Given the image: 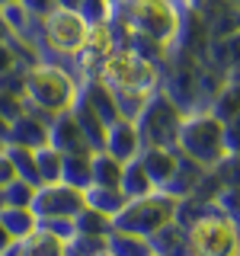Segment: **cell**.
<instances>
[{"label": "cell", "mask_w": 240, "mask_h": 256, "mask_svg": "<svg viewBox=\"0 0 240 256\" xmlns=\"http://www.w3.org/2000/svg\"><path fill=\"white\" fill-rule=\"evenodd\" d=\"M38 228H48L52 234H58V237H70L74 234V224H70V218H36Z\"/></svg>", "instance_id": "cell-39"}, {"label": "cell", "mask_w": 240, "mask_h": 256, "mask_svg": "<svg viewBox=\"0 0 240 256\" xmlns=\"http://www.w3.org/2000/svg\"><path fill=\"white\" fill-rule=\"evenodd\" d=\"M10 36V26H6V20H4V13H0V42Z\"/></svg>", "instance_id": "cell-43"}, {"label": "cell", "mask_w": 240, "mask_h": 256, "mask_svg": "<svg viewBox=\"0 0 240 256\" xmlns=\"http://www.w3.org/2000/svg\"><path fill=\"white\" fill-rule=\"evenodd\" d=\"M32 196H36V186H32V182H26V180H20V176H13V180L4 186L6 205H29Z\"/></svg>", "instance_id": "cell-36"}, {"label": "cell", "mask_w": 240, "mask_h": 256, "mask_svg": "<svg viewBox=\"0 0 240 256\" xmlns=\"http://www.w3.org/2000/svg\"><path fill=\"white\" fill-rule=\"evenodd\" d=\"M132 122H134L141 148H173L180 122H182V112L173 106V100L160 86H154Z\"/></svg>", "instance_id": "cell-1"}, {"label": "cell", "mask_w": 240, "mask_h": 256, "mask_svg": "<svg viewBox=\"0 0 240 256\" xmlns=\"http://www.w3.org/2000/svg\"><path fill=\"white\" fill-rule=\"evenodd\" d=\"M212 112L214 118L224 125V122H234L240 116V86H237V68L228 70V80H221V86L212 93Z\"/></svg>", "instance_id": "cell-21"}, {"label": "cell", "mask_w": 240, "mask_h": 256, "mask_svg": "<svg viewBox=\"0 0 240 256\" xmlns=\"http://www.w3.org/2000/svg\"><path fill=\"white\" fill-rule=\"evenodd\" d=\"M29 208L36 212V218H74V212L84 208V189L68 186V182L54 180L36 186Z\"/></svg>", "instance_id": "cell-10"}, {"label": "cell", "mask_w": 240, "mask_h": 256, "mask_svg": "<svg viewBox=\"0 0 240 256\" xmlns=\"http://www.w3.org/2000/svg\"><path fill=\"white\" fill-rule=\"evenodd\" d=\"M20 4L26 6V10H29L32 16H38V20H42V16H45V13L54 6V0H20Z\"/></svg>", "instance_id": "cell-40"}, {"label": "cell", "mask_w": 240, "mask_h": 256, "mask_svg": "<svg viewBox=\"0 0 240 256\" xmlns=\"http://www.w3.org/2000/svg\"><path fill=\"white\" fill-rule=\"evenodd\" d=\"M84 205H90V208H96V212H102V214L112 218V214L125 205V196L118 192V186H96V182H90V186L84 189Z\"/></svg>", "instance_id": "cell-26"}, {"label": "cell", "mask_w": 240, "mask_h": 256, "mask_svg": "<svg viewBox=\"0 0 240 256\" xmlns=\"http://www.w3.org/2000/svg\"><path fill=\"white\" fill-rule=\"evenodd\" d=\"M6 205V198H4V186H0V208H4Z\"/></svg>", "instance_id": "cell-45"}, {"label": "cell", "mask_w": 240, "mask_h": 256, "mask_svg": "<svg viewBox=\"0 0 240 256\" xmlns=\"http://www.w3.org/2000/svg\"><path fill=\"white\" fill-rule=\"evenodd\" d=\"M6 68H16V54H13V45L6 42H0V70H6Z\"/></svg>", "instance_id": "cell-41"}, {"label": "cell", "mask_w": 240, "mask_h": 256, "mask_svg": "<svg viewBox=\"0 0 240 256\" xmlns=\"http://www.w3.org/2000/svg\"><path fill=\"white\" fill-rule=\"evenodd\" d=\"M112 96H116V106L122 118H134L138 109L144 106V100H148V93H141V90H112Z\"/></svg>", "instance_id": "cell-35"}, {"label": "cell", "mask_w": 240, "mask_h": 256, "mask_svg": "<svg viewBox=\"0 0 240 256\" xmlns=\"http://www.w3.org/2000/svg\"><path fill=\"white\" fill-rule=\"evenodd\" d=\"M4 154L10 157L13 164V173L20 180L38 186V170H36V157H32V148H20V144H4Z\"/></svg>", "instance_id": "cell-31"}, {"label": "cell", "mask_w": 240, "mask_h": 256, "mask_svg": "<svg viewBox=\"0 0 240 256\" xmlns=\"http://www.w3.org/2000/svg\"><path fill=\"white\" fill-rule=\"evenodd\" d=\"M138 160L144 173H148V180L154 182V189H160L176 166V144L173 148H138Z\"/></svg>", "instance_id": "cell-22"}, {"label": "cell", "mask_w": 240, "mask_h": 256, "mask_svg": "<svg viewBox=\"0 0 240 256\" xmlns=\"http://www.w3.org/2000/svg\"><path fill=\"white\" fill-rule=\"evenodd\" d=\"M10 234H6V230H4V224H0V253H6V246H10Z\"/></svg>", "instance_id": "cell-42"}, {"label": "cell", "mask_w": 240, "mask_h": 256, "mask_svg": "<svg viewBox=\"0 0 240 256\" xmlns=\"http://www.w3.org/2000/svg\"><path fill=\"white\" fill-rule=\"evenodd\" d=\"M176 212V198L166 196L164 189H150L144 196L125 198V205L112 214V228L118 230H132L138 237H148L154 228H160L164 221H170Z\"/></svg>", "instance_id": "cell-5"}, {"label": "cell", "mask_w": 240, "mask_h": 256, "mask_svg": "<svg viewBox=\"0 0 240 256\" xmlns=\"http://www.w3.org/2000/svg\"><path fill=\"white\" fill-rule=\"evenodd\" d=\"M32 157H36V170H38V186L61 180V150H54L52 144L45 141V144H38V148H32Z\"/></svg>", "instance_id": "cell-29"}, {"label": "cell", "mask_w": 240, "mask_h": 256, "mask_svg": "<svg viewBox=\"0 0 240 256\" xmlns=\"http://www.w3.org/2000/svg\"><path fill=\"white\" fill-rule=\"evenodd\" d=\"M77 96L80 100L86 102V106H90L96 116L102 118V122H116L118 118V106H116V96H112V90L106 84H102L100 77H90V80H84V86H80L77 90Z\"/></svg>", "instance_id": "cell-20"}, {"label": "cell", "mask_w": 240, "mask_h": 256, "mask_svg": "<svg viewBox=\"0 0 240 256\" xmlns=\"http://www.w3.org/2000/svg\"><path fill=\"white\" fill-rule=\"evenodd\" d=\"M68 109H70V116H74V122L80 125V132H84L90 150H102V144H106V122H102L80 96H74V102H70Z\"/></svg>", "instance_id": "cell-23"}, {"label": "cell", "mask_w": 240, "mask_h": 256, "mask_svg": "<svg viewBox=\"0 0 240 256\" xmlns=\"http://www.w3.org/2000/svg\"><path fill=\"white\" fill-rule=\"evenodd\" d=\"M122 160L112 157L109 150H90V182L96 186H118Z\"/></svg>", "instance_id": "cell-25"}, {"label": "cell", "mask_w": 240, "mask_h": 256, "mask_svg": "<svg viewBox=\"0 0 240 256\" xmlns=\"http://www.w3.org/2000/svg\"><path fill=\"white\" fill-rule=\"evenodd\" d=\"M54 6H68V10H74L77 0H54Z\"/></svg>", "instance_id": "cell-44"}, {"label": "cell", "mask_w": 240, "mask_h": 256, "mask_svg": "<svg viewBox=\"0 0 240 256\" xmlns=\"http://www.w3.org/2000/svg\"><path fill=\"white\" fill-rule=\"evenodd\" d=\"M166 58H170V68L166 74L160 77L164 80V90L173 100V106L186 116V112H198V102L205 100L202 93V61L189 58V54L176 52V48L166 45Z\"/></svg>", "instance_id": "cell-6"}, {"label": "cell", "mask_w": 240, "mask_h": 256, "mask_svg": "<svg viewBox=\"0 0 240 256\" xmlns=\"http://www.w3.org/2000/svg\"><path fill=\"white\" fill-rule=\"evenodd\" d=\"M68 256H77V253H106V234H80L74 230L70 237H64V250Z\"/></svg>", "instance_id": "cell-33"}, {"label": "cell", "mask_w": 240, "mask_h": 256, "mask_svg": "<svg viewBox=\"0 0 240 256\" xmlns=\"http://www.w3.org/2000/svg\"><path fill=\"white\" fill-rule=\"evenodd\" d=\"M70 224H74V230H80V234H109V230H112V218H109V214L96 212V208H90V205H84L80 212H74Z\"/></svg>", "instance_id": "cell-32"}, {"label": "cell", "mask_w": 240, "mask_h": 256, "mask_svg": "<svg viewBox=\"0 0 240 256\" xmlns=\"http://www.w3.org/2000/svg\"><path fill=\"white\" fill-rule=\"evenodd\" d=\"M106 253H122V256H141V253H150L148 250V240L132 234V230H118L112 228L106 234Z\"/></svg>", "instance_id": "cell-30"}, {"label": "cell", "mask_w": 240, "mask_h": 256, "mask_svg": "<svg viewBox=\"0 0 240 256\" xmlns=\"http://www.w3.org/2000/svg\"><path fill=\"white\" fill-rule=\"evenodd\" d=\"M208 42H212V32H208V26L202 22V16L196 10H189V6H176V32L170 38V48L189 54V58H196V61H205Z\"/></svg>", "instance_id": "cell-11"}, {"label": "cell", "mask_w": 240, "mask_h": 256, "mask_svg": "<svg viewBox=\"0 0 240 256\" xmlns=\"http://www.w3.org/2000/svg\"><path fill=\"white\" fill-rule=\"evenodd\" d=\"M186 6L202 16V22L208 26L212 36H228V32H237V22H240L237 0H186Z\"/></svg>", "instance_id": "cell-13"}, {"label": "cell", "mask_w": 240, "mask_h": 256, "mask_svg": "<svg viewBox=\"0 0 240 256\" xmlns=\"http://www.w3.org/2000/svg\"><path fill=\"white\" fill-rule=\"evenodd\" d=\"M86 32V22L77 16V10H68V6H52L42 16V38L48 48L61 54H74L80 48V38Z\"/></svg>", "instance_id": "cell-9"}, {"label": "cell", "mask_w": 240, "mask_h": 256, "mask_svg": "<svg viewBox=\"0 0 240 256\" xmlns=\"http://www.w3.org/2000/svg\"><path fill=\"white\" fill-rule=\"evenodd\" d=\"M176 150L180 154L192 157L196 164L212 166L214 160L224 154L221 144V122L212 116V112H186L180 122V132H176Z\"/></svg>", "instance_id": "cell-4"}, {"label": "cell", "mask_w": 240, "mask_h": 256, "mask_svg": "<svg viewBox=\"0 0 240 256\" xmlns=\"http://www.w3.org/2000/svg\"><path fill=\"white\" fill-rule=\"evenodd\" d=\"M205 170H208V166L196 164L192 157H186V154L176 150V166H173V173L164 180L160 189H164L166 196H173V198H182V196H189V192L198 186V180L205 176Z\"/></svg>", "instance_id": "cell-16"}, {"label": "cell", "mask_w": 240, "mask_h": 256, "mask_svg": "<svg viewBox=\"0 0 240 256\" xmlns=\"http://www.w3.org/2000/svg\"><path fill=\"white\" fill-rule=\"evenodd\" d=\"M192 253L202 256H230L237 253V221H230L224 212L214 208V202L186 228Z\"/></svg>", "instance_id": "cell-7"}, {"label": "cell", "mask_w": 240, "mask_h": 256, "mask_svg": "<svg viewBox=\"0 0 240 256\" xmlns=\"http://www.w3.org/2000/svg\"><path fill=\"white\" fill-rule=\"evenodd\" d=\"M6 4H13V0H0V6H6Z\"/></svg>", "instance_id": "cell-46"}, {"label": "cell", "mask_w": 240, "mask_h": 256, "mask_svg": "<svg viewBox=\"0 0 240 256\" xmlns=\"http://www.w3.org/2000/svg\"><path fill=\"white\" fill-rule=\"evenodd\" d=\"M109 4H112V6H116V4H122V0H109Z\"/></svg>", "instance_id": "cell-47"}, {"label": "cell", "mask_w": 240, "mask_h": 256, "mask_svg": "<svg viewBox=\"0 0 240 256\" xmlns=\"http://www.w3.org/2000/svg\"><path fill=\"white\" fill-rule=\"evenodd\" d=\"M148 250L150 253H164V256H173V253H192V246H189V234H186V228H182L176 218L170 221H164L160 228H154L148 237Z\"/></svg>", "instance_id": "cell-17"}, {"label": "cell", "mask_w": 240, "mask_h": 256, "mask_svg": "<svg viewBox=\"0 0 240 256\" xmlns=\"http://www.w3.org/2000/svg\"><path fill=\"white\" fill-rule=\"evenodd\" d=\"M138 148H141V141H138V132H134L132 118L118 116L116 122L106 125V144H102V150H109V154L118 157V160H128V157L138 154Z\"/></svg>", "instance_id": "cell-19"}, {"label": "cell", "mask_w": 240, "mask_h": 256, "mask_svg": "<svg viewBox=\"0 0 240 256\" xmlns=\"http://www.w3.org/2000/svg\"><path fill=\"white\" fill-rule=\"evenodd\" d=\"M77 84L54 64H32L22 70V102L45 109V112H61L74 102Z\"/></svg>", "instance_id": "cell-2"}, {"label": "cell", "mask_w": 240, "mask_h": 256, "mask_svg": "<svg viewBox=\"0 0 240 256\" xmlns=\"http://www.w3.org/2000/svg\"><path fill=\"white\" fill-rule=\"evenodd\" d=\"M77 16L86 22V26H93V22H109L112 16V4L109 0H77Z\"/></svg>", "instance_id": "cell-34"}, {"label": "cell", "mask_w": 240, "mask_h": 256, "mask_svg": "<svg viewBox=\"0 0 240 256\" xmlns=\"http://www.w3.org/2000/svg\"><path fill=\"white\" fill-rule=\"evenodd\" d=\"M154 189V182L148 180V173H144L138 154L122 160V173H118V192H122L125 198H134V196H144V192Z\"/></svg>", "instance_id": "cell-24"}, {"label": "cell", "mask_w": 240, "mask_h": 256, "mask_svg": "<svg viewBox=\"0 0 240 256\" xmlns=\"http://www.w3.org/2000/svg\"><path fill=\"white\" fill-rule=\"evenodd\" d=\"M0 224L13 240H20L22 234H29L36 228V212L29 205H4L0 208Z\"/></svg>", "instance_id": "cell-27"}, {"label": "cell", "mask_w": 240, "mask_h": 256, "mask_svg": "<svg viewBox=\"0 0 240 256\" xmlns=\"http://www.w3.org/2000/svg\"><path fill=\"white\" fill-rule=\"evenodd\" d=\"M61 250H64V237L52 234L48 228H38V224L20 240H10V246H6V253H29V256H58Z\"/></svg>", "instance_id": "cell-18"}, {"label": "cell", "mask_w": 240, "mask_h": 256, "mask_svg": "<svg viewBox=\"0 0 240 256\" xmlns=\"http://www.w3.org/2000/svg\"><path fill=\"white\" fill-rule=\"evenodd\" d=\"M48 144L61 154H90V144H86L80 125L74 122L70 109L54 112V118L48 122Z\"/></svg>", "instance_id": "cell-14"}, {"label": "cell", "mask_w": 240, "mask_h": 256, "mask_svg": "<svg viewBox=\"0 0 240 256\" xmlns=\"http://www.w3.org/2000/svg\"><path fill=\"white\" fill-rule=\"evenodd\" d=\"M22 112V96H13V93H0V118L10 122Z\"/></svg>", "instance_id": "cell-38"}, {"label": "cell", "mask_w": 240, "mask_h": 256, "mask_svg": "<svg viewBox=\"0 0 240 256\" xmlns=\"http://www.w3.org/2000/svg\"><path fill=\"white\" fill-rule=\"evenodd\" d=\"M0 93H13V96H22V68H6L0 70Z\"/></svg>", "instance_id": "cell-37"}, {"label": "cell", "mask_w": 240, "mask_h": 256, "mask_svg": "<svg viewBox=\"0 0 240 256\" xmlns=\"http://www.w3.org/2000/svg\"><path fill=\"white\" fill-rule=\"evenodd\" d=\"M48 141V122H42L38 116L22 109L16 118L6 122L4 132V144H20V148H38V144Z\"/></svg>", "instance_id": "cell-15"}, {"label": "cell", "mask_w": 240, "mask_h": 256, "mask_svg": "<svg viewBox=\"0 0 240 256\" xmlns=\"http://www.w3.org/2000/svg\"><path fill=\"white\" fill-rule=\"evenodd\" d=\"M112 48H116V36H112L109 22H93V26H86L84 38H80V48L74 52L80 74H84L86 80L100 77V68H102V61L109 58Z\"/></svg>", "instance_id": "cell-12"}, {"label": "cell", "mask_w": 240, "mask_h": 256, "mask_svg": "<svg viewBox=\"0 0 240 256\" xmlns=\"http://www.w3.org/2000/svg\"><path fill=\"white\" fill-rule=\"evenodd\" d=\"M61 182L77 189L90 186V154H61Z\"/></svg>", "instance_id": "cell-28"}, {"label": "cell", "mask_w": 240, "mask_h": 256, "mask_svg": "<svg viewBox=\"0 0 240 256\" xmlns=\"http://www.w3.org/2000/svg\"><path fill=\"white\" fill-rule=\"evenodd\" d=\"M100 80L109 90H141L150 93L154 86H160V68L154 61L141 58V54L128 52V48H112L109 58L100 68Z\"/></svg>", "instance_id": "cell-3"}, {"label": "cell", "mask_w": 240, "mask_h": 256, "mask_svg": "<svg viewBox=\"0 0 240 256\" xmlns=\"http://www.w3.org/2000/svg\"><path fill=\"white\" fill-rule=\"evenodd\" d=\"M116 6H118L116 16L128 29L170 45L176 32V4H170V0H122Z\"/></svg>", "instance_id": "cell-8"}]
</instances>
